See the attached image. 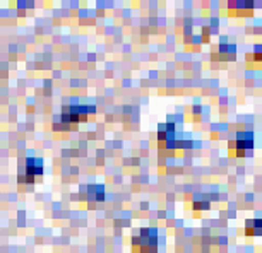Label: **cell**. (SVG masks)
<instances>
[{"label":"cell","instance_id":"1","mask_svg":"<svg viewBox=\"0 0 262 253\" xmlns=\"http://www.w3.org/2000/svg\"><path fill=\"white\" fill-rule=\"evenodd\" d=\"M132 248L141 253H156V250H158L156 229H152V227L141 229L139 235L132 238Z\"/></svg>","mask_w":262,"mask_h":253},{"label":"cell","instance_id":"2","mask_svg":"<svg viewBox=\"0 0 262 253\" xmlns=\"http://www.w3.org/2000/svg\"><path fill=\"white\" fill-rule=\"evenodd\" d=\"M95 111H96L95 106H81V105L67 106L62 113V122L66 125H76L79 122L88 120L90 115H95Z\"/></svg>","mask_w":262,"mask_h":253},{"label":"cell","instance_id":"3","mask_svg":"<svg viewBox=\"0 0 262 253\" xmlns=\"http://www.w3.org/2000/svg\"><path fill=\"white\" fill-rule=\"evenodd\" d=\"M43 175V161L38 157H28L26 159V171H24V181H34V178Z\"/></svg>","mask_w":262,"mask_h":253},{"label":"cell","instance_id":"4","mask_svg":"<svg viewBox=\"0 0 262 253\" xmlns=\"http://www.w3.org/2000/svg\"><path fill=\"white\" fill-rule=\"evenodd\" d=\"M101 185H88V187H81V198L82 200H88V202H100L105 198V193H103Z\"/></svg>","mask_w":262,"mask_h":253},{"label":"cell","instance_id":"5","mask_svg":"<svg viewBox=\"0 0 262 253\" xmlns=\"http://www.w3.org/2000/svg\"><path fill=\"white\" fill-rule=\"evenodd\" d=\"M236 137L238 139L235 142V147L240 156H245V151H252L254 149V133L252 132H238Z\"/></svg>","mask_w":262,"mask_h":253},{"label":"cell","instance_id":"6","mask_svg":"<svg viewBox=\"0 0 262 253\" xmlns=\"http://www.w3.org/2000/svg\"><path fill=\"white\" fill-rule=\"evenodd\" d=\"M207 207H209V202H207V200H195L194 202V209L195 211L197 209H199V211H206Z\"/></svg>","mask_w":262,"mask_h":253},{"label":"cell","instance_id":"7","mask_svg":"<svg viewBox=\"0 0 262 253\" xmlns=\"http://www.w3.org/2000/svg\"><path fill=\"white\" fill-rule=\"evenodd\" d=\"M252 226H254L255 229H260L262 231V219H254V221H252Z\"/></svg>","mask_w":262,"mask_h":253}]
</instances>
